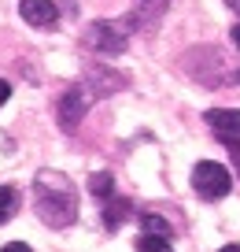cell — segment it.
Returning a JSON list of instances; mask_svg holds the SVG:
<instances>
[{"mask_svg":"<svg viewBox=\"0 0 240 252\" xmlns=\"http://www.w3.org/2000/svg\"><path fill=\"white\" fill-rule=\"evenodd\" d=\"M85 78L93 82V93L107 96V93H118V89L126 86V78L118 71H107L104 63H96V67H85Z\"/></svg>","mask_w":240,"mask_h":252,"instance_id":"cell-7","label":"cell"},{"mask_svg":"<svg viewBox=\"0 0 240 252\" xmlns=\"http://www.w3.org/2000/svg\"><path fill=\"white\" fill-rule=\"evenodd\" d=\"M0 252H33V249H30L26 241H8V245H4Z\"/></svg>","mask_w":240,"mask_h":252,"instance_id":"cell-14","label":"cell"},{"mask_svg":"<svg viewBox=\"0 0 240 252\" xmlns=\"http://www.w3.org/2000/svg\"><path fill=\"white\" fill-rule=\"evenodd\" d=\"M8 96H11V86H8V82H4V78H0V104L8 100Z\"/></svg>","mask_w":240,"mask_h":252,"instance_id":"cell-15","label":"cell"},{"mask_svg":"<svg viewBox=\"0 0 240 252\" xmlns=\"http://www.w3.org/2000/svg\"><path fill=\"white\" fill-rule=\"evenodd\" d=\"M137 252H170V237L140 234V237H137Z\"/></svg>","mask_w":240,"mask_h":252,"instance_id":"cell-12","label":"cell"},{"mask_svg":"<svg viewBox=\"0 0 240 252\" xmlns=\"http://www.w3.org/2000/svg\"><path fill=\"white\" fill-rule=\"evenodd\" d=\"M211 123V130L222 137H240V108H211L203 115Z\"/></svg>","mask_w":240,"mask_h":252,"instance_id":"cell-6","label":"cell"},{"mask_svg":"<svg viewBox=\"0 0 240 252\" xmlns=\"http://www.w3.org/2000/svg\"><path fill=\"white\" fill-rule=\"evenodd\" d=\"M89 193H93V197H104V200H107L111 193H115V174H107V171L93 174V178H89Z\"/></svg>","mask_w":240,"mask_h":252,"instance_id":"cell-11","label":"cell"},{"mask_svg":"<svg viewBox=\"0 0 240 252\" xmlns=\"http://www.w3.org/2000/svg\"><path fill=\"white\" fill-rule=\"evenodd\" d=\"M233 45H237V48H240V23H237V26H233Z\"/></svg>","mask_w":240,"mask_h":252,"instance_id":"cell-17","label":"cell"},{"mask_svg":"<svg viewBox=\"0 0 240 252\" xmlns=\"http://www.w3.org/2000/svg\"><path fill=\"white\" fill-rule=\"evenodd\" d=\"M137 23V19H122V23H93L85 30V45L96 48V52L104 56H118L126 48V41H130V26Z\"/></svg>","mask_w":240,"mask_h":252,"instance_id":"cell-3","label":"cell"},{"mask_svg":"<svg viewBox=\"0 0 240 252\" xmlns=\"http://www.w3.org/2000/svg\"><path fill=\"white\" fill-rule=\"evenodd\" d=\"M140 226H144V234H159V237H174L170 222L163 219V215H155V212H144L140 215Z\"/></svg>","mask_w":240,"mask_h":252,"instance_id":"cell-9","label":"cell"},{"mask_svg":"<svg viewBox=\"0 0 240 252\" xmlns=\"http://www.w3.org/2000/svg\"><path fill=\"white\" fill-rule=\"evenodd\" d=\"M222 252H240V245H225V249Z\"/></svg>","mask_w":240,"mask_h":252,"instance_id":"cell-18","label":"cell"},{"mask_svg":"<svg viewBox=\"0 0 240 252\" xmlns=\"http://www.w3.org/2000/svg\"><path fill=\"white\" fill-rule=\"evenodd\" d=\"M140 4H144V8H155V11L166 8V0H140Z\"/></svg>","mask_w":240,"mask_h":252,"instance_id":"cell-16","label":"cell"},{"mask_svg":"<svg viewBox=\"0 0 240 252\" xmlns=\"http://www.w3.org/2000/svg\"><path fill=\"white\" fill-rule=\"evenodd\" d=\"M15 212H19V193L11 186H0V222L15 219Z\"/></svg>","mask_w":240,"mask_h":252,"instance_id":"cell-10","label":"cell"},{"mask_svg":"<svg viewBox=\"0 0 240 252\" xmlns=\"http://www.w3.org/2000/svg\"><path fill=\"white\" fill-rule=\"evenodd\" d=\"M19 11L30 26H55L59 23V8L52 0H19Z\"/></svg>","mask_w":240,"mask_h":252,"instance_id":"cell-5","label":"cell"},{"mask_svg":"<svg viewBox=\"0 0 240 252\" xmlns=\"http://www.w3.org/2000/svg\"><path fill=\"white\" fill-rule=\"evenodd\" d=\"M237 78H240V71H237Z\"/></svg>","mask_w":240,"mask_h":252,"instance_id":"cell-19","label":"cell"},{"mask_svg":"<svg viewBox=\"0 0 240 252\" xmlns=\"http://www.w3.org/2000/svg\"><path fill=\"white\" fill-rule=\"evenodd\" d=\"M130 219V204L118 197H107V208H104V222H107V230H118V222Z\"/></svg>","mask_w":240,"mask_h":252,"instance_id":"cell-8","label":"cell"},{"mask_svg":"<svg viewBox=\"0 0 240 252\" xmlns=\"http://www.w3.org/2000/svg\"><path fill=\"white\" fill-rule=\"evenodd\" d=\"M192 189L200 193L203 200H222L225 193L233 189V178H229V171H225L222 163H214V159H200V163L192 167Z\"/></svg>","mask_w":240,"mask_h":252,"instance_id":"cell-2","label":"cell"},{"mask_svg":"<svg viewBox=\"0 0 240 252\" xmlns=\"http://www.w3.org/2000/svg\"><path fill=\"white\" fill-rule=\"evenodd\" d=\"M33 200H37V215L55 230L74 222V215H78L74 186H70L67 178H59V174H41V178H33Z\"/></svg>","mask_w":240,"mask_h":252,"instance_id":"cell-1","label":"cell"},{"mask_svg":"<svg viewBox=\"0 0 240 252\" xmlns=\"http://www.w3.org/2000/svg\"><path fill=\"white\" fill-rule=\"evenodd\" d=\"M229 141V156H233V163H237V171H240V141L237 137H225Z\"/></svg>","mask_w":240,"mask_h":252,"instance_id":"cell-13","label":"cell"},{"mask_svg":"<svg viewBox=\"0 0 240 252\" xmlns=\"http://www.w3.org/2000/svg\"><path fill=\"white\" fill-rule=\"evenodd\" d=\"M85 108H89L85 86H70L67 93L59 96V126H63V130H78V123H81Z\"/></svg>","mask_w":240,"mask_h":252,"instance_id":"cell-4","label":"cell"}]
</instances>
